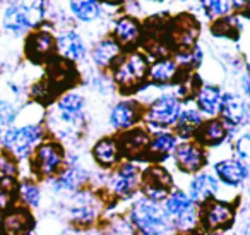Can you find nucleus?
I'll return each mask as SVG.
<instances>
[{
    "instance_id": "f257e3e1",
    "label": "nucleus",
    "mask_w": 250,
    "mask_h": 235,
    "mask_svg": "<svg viewBox=\"0 0 250 235\" xmlns=\"http://www.w3.org/2000/svg\"><path fill=\"white\" fill-rule=\"evenodd\" d=\"M63 216L70 228L76 230H91L101 220L103 210H108L106 201L93 187H86L83 190L63 197Z\"/></svg>"
},
{
    "instance_id": "f03ea898",
    "label": "nucleus",
    "mask_w": 250,
    "mask_h": 235,
    "mask_svg": "<svg viewBox=\"0 0 250 235\" xmlns=\"http://www.w3.org/2000/svg\"><path fill=\"white\" fill-rule=\"evenodd\" d=\"M86 100L77 91H65L55 101V107L48 115L52 132L62 139H76L84 125Z\"/></svg>"
},
{
    "instance_id": "7ed1b4c3",
    "label": "nucleus",
    "mask_w": 250,
    "mask_h": 235,
    "mask_svg": "<svg viewBox=\"0 0 250 235\" xmlns=\"http://www.w3.org/2000/svg\"><path fill=\"white\" fill-rule=\"evenodd\" d=\"M125 218L132 227L134 235H165L173 232L170 218L167 216L161 203H153L146 197L130 201Z\"/></svg>"
},
{
    "instance_id": "20e7f679",
    "label": "nucleus",
    "mask_w": 250,
    "mask_h": 235,
    "mask_svg": "<svg viewBox=\"0 0 250 235\" xmlns=\"http://www.w3.org/2000/svg\"><path fill=\"white\" fill-rule=\"evenodd\" d=\"M141 168L136 162L124 160L118 166L108 172L104 187L98 192L106 201L108 208L115 206L120 201H134L141 189Z\"/></svg>"
},
{
    "instance_id": "39448f33",
    "label": "nucleus",
    "mask_w": 250,
    "mask_h": 235,
    "mask_svg": "<svg viewBox=\"0 0 250 235\" xmlns=\"http://www.w3.org/2000/svg\"><path fill=\"white\" fill-rule=\"evenodd\" d=\"M240 197H214L199 206V228L209 234H228L236 227Z\"/></svg>"
},
{
    "instance_id": "423d86ee",
    "label": "nucleus",
    "mask_w": 250,
    "mask_h": 235,
    "mask_svg": "<svg viewBox=\"0 0 250 235\" xmlns=\"http://www.w3.org/2000/svg\"><path fill=\"white\" fill-rule=\"evenodd\" d=\"M147 72L149 62L144 53H122V57L111 67V79L122 93L130 94L143 90L144 83L147 81Z\"/></svg>"
},
{
    "instance_id": "0eeeda50",
    "label": "nucleus",
    "mask_w": 250,
    "mask_h": 235,
    "mask_svg": "<svg viewBox=\"0 0 250 235\" xmlns=\"http://www.w3.org/2000/svg\"><path fill=\"white\" fill-rule=\"evenodd\" d=\"M67 163V151L57 139H43L33 155L29 156V170L33 179L40 182H48L63 170Z\"/></svg>"
},
{
    "instance_id": "6e6552de",
    "label": "nucleus",
    "mask_w": 250,
    "mask_h": 235,
    "mask_svg": "<svg viewBox=\"0 0 250 235\" xmlns=\"http://www.w3.org/2000/svg\"><path fill=\"white\" fill-rule=\"evenodd\" d=\"M167 216L170 218L173 232L184 234L199 228V206L188 197L185 189L173 187L167 199L161 203Z\"/></svg>"
},
{
    "instance_id": "1a4fd4ad",
    "label": "nucleus",
    "mask_w": 250,
    "mask_h": 235,
    "mask_svg": "<svg viewBox=\"0 0 250 235\" xmlns=\"http://www.w3.org/2000/svg\"><path fill=\"white\" fill-rule=\"evenodd\" d=\"M45 139V129L40 124H26L9 127L2 138V148L18 162L29 160L36 146Z\"/></svg>"
},
{
    "instance_id": "9d476101",
    "label": "nucleus",
    "mask_w": 250,
    "mask_h": 235,
    "mask_svg": "<svg viewBox=\"0 0 250 235\" xmlns=\"http://www.w3.org/2000/svg\"><path fill=\"white\" fill-rule=\"evenodd\" d=\"M45 16L43 0H16L4 14V26L12 35H24L28 29L36 28Z\"/></svg>"
},
{
    "instance_id": "9b49d317",
    "label": "nucleus",
    "mask_w": 250,
    "mask_h": 235,
    "mask_svg": "<svg viewBox=\"0 0 250 235\" xmlns=\"http://www.w3.org/2000/svg\"><path fill=\"white\" fill-rule=\"evenodd\" d=\"M182 110V101L173 93H163L160 96L153 98L146 108H144L143 120L151 131H168L175 127L178 120V115Z\"/></svg>"
},
{
    "instance_id": "f8f14e48",
    "label": "nucleus",
    "mask_w": 250,
    "mask_h": 235,
    "mask_svg": "<svg viewBox=\"0 0 250 235\" xmlns=\"http://www.w3.org/2000/svg\"><path fill=\"white\" fill-rule=\"evenodd\" d=\"M91 175H93V172L87 170L79 162V158L72 160L67 155V163L63 166V170L57 177H53L52 180H48V187L55 196L65 197L77 192V190H83L86 187H89Z\"/></svg>"
},
{
    "instance_id": "ddd939ff",
    "label": "nucleus",
    "mask_w": 250,
    "mask_h": 235,
    "mask_svg": "<svg viewBox=\"0 0 250 235\" xmlns=\"http://www.w3.org/2000/svg\"><path fill=\"white\" fill-rule=\"evenodd\" d=\"M173 175L161 163H149L141 172V197H146L153 203H163L168 194L173 190Z\"/></svg>"
},
{
    "instance_id": "4468645a",
    "label": "nucleus",
    "mask_w": 250,
    "mask_h": 235,
    "mask_svg": "<svg viewBox=\"0 0 250 235\" xmlns=\"http://www.w3.org/2000/svg\"><path fill=\"white\" fill-rule=\"evenodd\" d=\"M212 173L221 184L223 190H231L235 194L250 184V170L235 156L221 158L212 163Z\"/></svg>"
},
{
    "instance_id": "2eb2a0df",
    "label": "nucleus",
    "mask_w": 250,
    "mask_h": 235,
    "mask_svg": "<svg viewBox=\"0 0 250 235\" xmlns=\"http://www.w3.org/2000/svg\"><path fill=\"white\" fill-rule=\"evenodd\" d=\"M173 165L182 175H195L201 170H204L208 166V151L206 148H202L197 141L190 139V141H182L177 144L173 155Z\"/></svg>"
},
{
    "instance_id": "dca6fc26",
    "label": "nucleus",
    "mask_w": 250,
    "mask_h": 235,
    "mask_svg": "<svg viewBox=\"0 0 250 235\" xmlns=\"http://www.w3.org/2000/svg\"><path fill=\"white\" fill-rule=\"evenodd\" d=\"M36 225L35 211L21 204L0 213V235H35Z\"/></svg>"
},
{
    "instance_id": "f3484780",
    "label": "nucleus",
    "mask_w": 250,
    "mask_h": 235,
    "mask_svg": "<svg viewBox=\"0 0 250 235\" xmlns=\"http://www.w3.org/2000/svg\"><path fill=\"white\" fill-rule=\"evenodd\" d=\"M144 117V107L137 100H120L110 108L108 114V124L115 132H125L129 129L137 127Z\"/></svg>"
},
{
    "instance_id": "a211bd4d",
    "label": "nucleus",
    "mask_w": 250,
    "mask_h": 235,
    "mask_svg": "<svg viewBox=\"0 0 250 235\" xmlns=\"http://www.w3.org/2000/svg\"><path fill=\"white\" fill-rule=\"evenodd\" d=\"M118 146H120L122 158L129 162H146L147 148H149L151 134L144 127H134L129 131L120 132L117 136Z\"/></svg>"
},
{
    "instance_id": "6ab92c4d",
    "label": "nucleus",
    "mask_w": 250,
    "mask_h": 235,
    "mask_svg": "<svg viewBox=\"0 0 250 235\" xmlns=\"http://www.w3.org/2000/svg\"><path fill=\"white\" fill-rule=\"evenodd\" d=\"M221 190L223 187L214 177V173L209 172V170H201L199 173L188 179L185 192L197 206H201V204L208 203L214 197H221Z\"/></svg>"
},
{
    "instance_id": "aec40b11",
    "label": "nucleus",
    "mask_w": 250,
    "mask_h": 235,
    "mask_svg": "<svg viewBox=\"0 0 250 235\" xmlns=\"http://www.w3.org/2000/svg\"><path fill=\"white\" fill-rule=\"evenodd\" d=\"M24 53L33 64H50L55 59L57 40L48 31H35L26 38Z\"/></svg>"
},
{
    "instance_id": "412c9836",
    "label": "nucleus",
    "mask_w": 250,
    "mask_h": 235,
    "mask_svg": "<svg viewBox=\"0 0 250 235\" xmlns=\"http://www.w3.org/2000/svg\"><path fill=\"white\" fill-rule=\"evenodd\" d=\"M91 158L98 168L106 170V172L120 165L124 158H122L117 136H104V138L98 139L91 148Z\"/></svg>"
},
{
    "instance_id": "4be33fe9",
    "label": "nucleus",
    "mask_w": 250,
    "mask_h": 235,
    "mask_svg": "<svg viewBox=\"0 0 250 235\" xmlns=\"http://www.w3.org/2000/svg\"><path fill=\"white\" fill-rule=\"evenodd\" d=\"M233 131L221 120L219 117L208 118L199 125L197 132L194 136V141H197L202 148H219L225 144L228 139H231Z\"/></svg>"
},
{
    "instance_id": "5701e85b",
    "label": "nucleus",
    "mask_w": 250,
    "mask_h": 235,
    "mask_svg": "<svg viewBox=\"0 0 250 235\" xmlns=\"http://www.w3.org/2000/svg\"><path fill=\"white\" fill-rule=\"evenodd\" d=\"M219 118L228 125L231 131L245 125L247 122V101L242 94L233 93H223L221 110H219Z\"/></svg>"
},
{
    "instance_id": "b1692460",
    "label": "nucleus",
    "mask_w": 250,
    "mask_h": 235,
    "mask_svg": "<svg viewBox=\"0 0 250 235\" xmlns=\"http://www.w3.org/2000/svg\"><path fill=\"white\" fill-rule=\"evenodd\" d=\"M178 144V138L173 131H158L151 134L149 148H147V163H161L173 155Z\"/></svg>"
},
{
    "instance_id": "393cba45",
    "label": "nucleus",
    "mask_w": 250,
    "mask_h": 235,
    "mask_svg": "<svg viewBox=\"0 0 250 235\" xmlns=\"http://www.w3.org/2000/svg\"><path fill=\"white\" fill-rule=\"evenodd\" d=\"M194 105L202 117L214 118L219 117V110H221V101H223V91L216 84H201L194 96Z\"/></svg>"
},
{
    "instance_id": "a878e982",
    "label": "nucleus",
    "mask_w": 250,
    "mask_h": 235,
    "mask_svg": "<svg viewBox=\"0 0 250 235\" xmlns=\"http://www.w3.org/2000/svg\"><path fill=\"white\" fill-rule=\"evenodd\" d=\"M57 40V53L60 59L67 60L70 64L83 62L87 55V48L84 45V40L76 31H63Z\"/></svg>"
},
{
    "instance_id": "bb28decb",
    "label": "nucleus",
    "mask_w": 250,
    "mask_h": 235,
    "mask_svg": "<svg viewBox=\"0 0 250 235\" xmlns=\"http://www.w3.org/2000/svg\"><path fill=\"white\" fill-rule=\"evenodd\" d=\"M180 67L175 62V59H156L153 64H149V72H147V83L151 86H168L175 84L180 77Z\"/></svg>"
},
{
    "instance_id": "cd10ccee",
    "label": "nucleus",
    "mask_w": 250,
    "mask_h": 235,
    "mask_svg": "<svg viewBox=\"0 0 250 235\" xmlns=\"http://www.w3.org/2000/svg\"><path fill=\"white\" fill-rule=\"evenodd\" d=\"M122 57V47L113 38H104L98 42L91 50V60L98 69H111Z\"/></svg>"
},
{
    "instance_id": "c85d7f7f",
    "label": "nucleus",
    "mask_w": 250,
    "mask_h": 235,
    "mask_svg": "<svg viewBox=\"0 0 250 235\" xmlns=\"http://www.w3.org/2000/svg\"><path fill=\"white\" fill-rule=\"evenodd\" d=\"M43 203L42 182L33 177H22L18 182V204L36 211Z\"/></svg>"
},
{
    "instance_id": "c756f323",
    "label": "nucleus",
    "mask_w": 250,
    "mask_h": 235,
    "mask_svg": "<svg viewBox=\"0 0 250 235\" xmlns=\"http://www.w3.org/2000/svg\"><path fill=\"white\" fill-rule=\"evenodd\" d=\"M204 122L201 112L194 107H182L180 115H178V120L175 124V136L178 139H184V141H190L194 139L195 132H197L199 125Z\"/></svg>"
},
{
    "instance_id": "7c9ffc66",
    "label": "nucleus",
    "mask_w": 250,
    "mask_h": 235,
    "mask_svg": "<svg viewBox=\"0 0 250 235\" xmlns=\"http://www.w3.org/2000/svg\"><path fill=\"white\" fill-rule=\"evenodd\" d=\"M111 38L122 47V48H129L134 47L141 38V26L134 18H120L118 21H115L113 24V33Z\"/></svg>"
},
{
    "instance_id": "2f4dec72",
    "label": "nucleus",
    "mask_w": 250,
    "mask_h": 235,
    "mask_svg": "<svg viewBox=\"0 0 250 235\" xmlns=\"http://www.w3.org/2000/svg\"><path fill=\"white\" fill-rule=\"evenodd\" d=\"M70 11L79 21L91 23L100 16L98 0H70Z\"/></svg>"
},
{
    "instance_id": "473e14b6",
    "label": "nucleus",
    "mask_w": 250,
    "mask_h": 235,
    "mask_svg": "<svg viewBox=\"0 0 250 235\" xmlns=\"http://www.w3.org/2000/svg\"><path fill=\"white\" fill-rule=\"evenodd\" d=\"M21 179V172H19V162L12 158L7 151H0V184L11 182V180Z\"/></svg>"
},
{
    "instance_id": "72a5a7b5",
    "label": "nucleus",
    "mask_w": 250,
    "mask_h": 235,
    "mask_svg": "<svg viewBox=\"0 0 250 235\" xmlns=\"http://www.w3.org/2000/svg\"><path fill=\"white\" fill-rule=\"evenodd\" d=\"M231 148H233V156L238 158L250 170V131L242 132L240 136H236L233 139Z\"/></svg>"
},
{
    "instance_id": "f704fd0d",
    "label": "nucleus",
    "mask_w": 250,
    "mask_h": 235,
    "mask_svg": "<svg viewBox=\"0 0 250 235\" xmlns=\"http://www.w3.org/2000/svg\"><path fill=\"white\" fill-rule=\"evenodd\" d=\"M104 235H134L132 227L129 225L127 218L124 214H117L115 218H111V221H108L104 227H101Z\"/></svg>"
},
{
    "instance_id": "c9c22d12",
    "label": "nucleus",
    "mask_w": 250,
    "mask_h": 235,
    "mask_svg": "<svg viewBox=\"0 0 250 235\" xmlns=\"http://www.w3.org/2000/svg\"><path fill=\"white\" fill-rule=\"evenodd\" d=\"M206 11L212 18H225L231 9V0H202Z\"/></svg>"
},
{
    "instance_id": "e433bc0d",
    "label": "nucleus",
    "mask_w": 250,
    "mask_h": 235,
    "mask_svg": "<svg viewBox=\"0 0 250 235\" xmlns=\"http://www.w3.org/2000/svg\"><path fill=\"white\" fill-rule=\"evenodd\" d=\"M212 33L216 36H223V38H235L238 28H236V23L231 18L226 19H219L214 26H212Z\"/></svg>"
},
{
    "instance_id": "4c0bfd02",
    "label": "nucleus",
    "mask_w": 250,
    "mask_h": 235,
    "mask_svg": "<svg viewBox=\"0 0 250 235\" xmlns=\"http://www.w3.org/2000/svg\"><path fill=\"white\" fill-rule=\"evenodd\" d=\"M18 118V108L11 101L0 100V125L2 127H12Z\"/></svg>"
},
{
    "instance_id": "58836bf2",
    "label": "nucleus",
    "mask_w": 250,
    "mask_h": 235,
    "mask_svg": "<svg viewBox=\"0 0 250 235\" xmlns=\"http://www.w3.org/2000/svg\"><path fill=\"white\" fill-rule=\"evenodd\" d=\"M236 223L240 228L238 234L240 235H250V204H247V206H240L238 210V221Z\"/></svg>"
},
{
    "instance_id": "ea45409f",
    "label": "nucleus",
    "mask_w": 250,
    "mask_h": 235,
    "mask_svg": "<svg viewBox=\"0 0 250 235\" xmlns=\"http://www.w3.org/2000/svg\"><path fill=\"white\" fill-rule=\"evenodd\" d=\"M240 90H242V94L250 101V72H243L240 76Z\"/></svg>"
},
{
    "instance_id": "a19ab883",
    "label": "nucleus",
    "mask_w": 250,
    "mask_h": 235,
    "mask_svg": "<svg viewBox=\"0 0 250 235\" xmlns=\"http://www.w3.org/2000/svg\"><path fill=\"white\" fill-rule=\"evenodd\" d=\"M177 235H204V230H201V228H195V230L184 232V234H177Z\"/></svg>"
},
{
    "instance_id": "79ce46f5",
    "label": "nucleus",
    "mask_w": 250,
    "mask_h": 235,
    "mask_svg": "<svg viewBox=\"0 0 250 235\" xmlns=\"http://www.w3.org/2000/svg\"><path fill=\"white\" fill-rule=\"evenodd\" d=\"M245 124L250 127V101L247 103V122H245Z\"/></svg>"
},
{
    "instance_id": "37998d69",
    "label": "nucleus",
    "mask_w": 250,
    "mask_h": 235,
    "mask_svg": "<svg viewBox=\"0 0 250 235\" xmlns=\"http://www.w3.org/2000/svg\"><path fill=\"white\" fill-rule=\"evenodd\" d=\"M101 2H104V4H110V5H115V4H120L122 0H101Z\"/></svg>"
},
{
    "instance_id": "c03bdc74",
    "label": "nucleus",
    "mask_w": 250,
    "mask_h": 235,
    "mask_svg": "<svg viewBox=\"0 0 250 235\" xmlns=\"http://www.w3.org/2000/svg\"><path fill=\"white\" fill-rule=\"evenodd\" d=\"M2 138H4V127L0 125V144H2Z\"/></svg>"
},
{
    "instance_id": "a18cd8bd",
    "label": "nucleus",
    "mask_w": 250,
    "mask_h": 235,
    "mask_svg": "<svg viewBox=\"0 0 250 235\" xmlns=\"http://www.w3.org/2000/svg\"><path fill=\"white\" fill-rule=\"evenodd\" d=\"M165 235H177V232H168V234H165Z\"/></svg>"
},
{
    "instance_id": "49530a36",
    "label": "nucleus",
    "mask_w": 250,
    "mask_h": 235,
    "mask_svg": "<svg viewBox=\"0 0 250 235\" xmlns=\"http://www.w3.org/2000/svg\"><path fill=\"white\" fill-rule=\"evenodd\" d=\"M0 2H2V0H0Z\"/></svg>"
}]
</instances>
